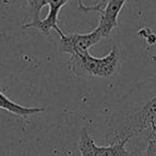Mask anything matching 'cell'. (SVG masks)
Returning <instances> with one entry per match:
<instances>
[{"label": "cell", "instance_id": "6da1fadb", "mask_svg": "<svg viewBox=\"0 0 156 156\" xmlns=\"http://www.w3.org/2000/svg\"><path fill=\"white\" fill-rule=\"evenodd\" d=\"M110 143L143 139L156 122V75L136 83L118 104L111 117Z\"/></svg>", "mask_w": 156, "mask_h": 156}, {"label": "cell", "instance_id": "5b68a950", "mask_svg": "<svg viewBox=\"0 0 156 156\" xmlns=\"http://www.w3.org/2000/svg\"><path fill=\"white\" fill-rule=\"evenodd\" d=\"M126 1L127 0H108L103 9L100 8L98 11L101 13V17L98 28L101 30L104 39L108 37L112 29L118 27L119 15L125 5Z\"/></svg>", "mask_w": 156, "mask_h": 156}, {"label": "cell", "instance_id": "7a4b0ae2", "mask_svg": "<svg viewBox=\"0 0 156 156\" xmlns=\"http://www.w3.org/2000/svg\"><path fill=\"white\" fill-rule=\"evenodd\" d=\"M71 57V71L76 77L88 78H113L120 71V49L115 45L108 55L104 57H93L89 50L77 52Z\"/></svg>", "mask_w": 156, "mask_h": 156}, {"label": "cell", "instance_id": "7c38bea8", "mask_svg": "<svg viewBox=\"0 0 156 156\" xmlns=\"http://www.w3.org/2000/svg\"><path fill=\"white\" fill-rule=\"evenodd\" d=\"M145 139H155L156 140V122H155V124L150 128L149 132L147 133V135L144 136L143 140H145Z\"/></svg>", "mask_w": 156, "mask_h": 156}, {"label": "cell", "instance_id": "3957f363", "mask_svg": "<svg viewBox=\"0 0 156 156\" xmlns=\"http://www.w3.org/2000/svg\"><path fill=\"white\" fill-rule=\"evenodd\" d=\"M103 39L104 37L98 27L91 32L83 33V34H79V33L65 34L64 33L60 37L59 49L62 54H67L72 56L77 52L89 50Z\"/></svg>", "mask_w": 156, "mask_h": 156}, {"label": "cell", "instance_id": "8992f818", "mask_svg": "<svg viewBox=\"0 0 156 156\" xmlns=\"http://www.w3.org/2000/svg\"><path fill=\"white\" fill-rule=\"evenodd\" d=\"M0 109L8 111L10 113H13L15 115L22 118H27L30 115L41 113L45 110L44 107H25L17 104L11 98H9L3 92L0 91Z\"/></svg>", "mask_w": 156, "mask_h": 156}, {"label": "cell", "instance_id": "52a82bcc", "mask_svg": "<svg viewBox=\"0 0 156 156\" xmlns=\"http://www.w3.org/2000/svg\"><path fill=\"white\" fill-rule=\"evenodd\" d=\"M127 140H122L119 142L110 143L107 147H98L94 144L95 156H128L129 151L126 149Z\"/></svg>", "mask_w": 156, "mask_h": 156}, {"label": "cell", "instance_id": "4fadbf2b", "mask_svg": "<svg viewBox=\"0 0 156 156\" xmlns=\"http://www.w3.org/2000/svg\"><path fill=\"white\" fill-rule=\"evenodd\" d=\"M128 156H145L144 144H143V147H139L138 149H135V150H133L132 152H129Z\"/></svg>", "mask_w": 156, "mask_h": 156}, {"label": "cell", "instance_id": "ba28073f", "mask_svg": "<svg viewBox=\"0 0 156 156\" xmlns=\"http://www.w3.org/2000/svg\"><path fill=\"white\" fill-rule=\"evenodd\" d=\"M94 144L95 141L90 135L88 128L83 127L79 134V140H78V147L81 156H95L94 152Z\"/></svg>", "mask_w": 156, "mask_h": 156}, {"label": "cell", "instance_id": "8fae6325", "mask_svg": "<svg viewBox=\"0 0 156 156\" xmlns=\"http://www.w3.org/2000/svg\"><path fill=\"white\" fill-rule=\"evenodd\" d=\"M142 30L145 32V34H143V33H138V34L140 35V37H144V40L150 44V45H153V44H155L156 43V35L147 28H143Z\"/></svg>", "mask_w": 156, "mask_h": 156}, {"label": "cell", "instance_id": "30bf717a", "mask_svg": "<svg viewBox=\"0 0 156 156\" xmlns=\"http://www.w3.org/2000/svg\"><path fill=\"white\" fill-rule=\"evenodd\" d=\"M144 154L145 156H156L155 139H145L144 140Z\"/></svg>", "mask_w": 156, "mask_h": 156}, {"label": "cell", "instance_id": "9c48e42d", "mask_svg": "<svg viewBox=\"0 0 156 156\" xmlns=\"http://www.w3.org/2000/svg\"><path fill=\"white\" fill-rule=\"evenodd\" d=\"M47 1L48 0H27L29 15H30V22L29 23L39 22L41 10L45 5H47Z\"/></svg>", "mask_w": 156, "mask_h": 156}, {"label": "cell", "instance_id": "277c9868", "mask_svg": "<svg viewBox=\"0 0 156 156\" xmlns=\"http://www.w3.org/2000/svg\"><path fill=\"white\" fill-rule=\"evenodd\" d=\"M67 2H69V0H48L47 5L49 7V10H48L47 16L44 20H40L37 23H27V24H24L23 25V28L37 29V31H40V32L45 35H48L50 33V31L54 30L61 37V35L64 34V32L59 27L58 17L60 10Z\"/></svg>", "mask_w": 156, "mask_h": 156}]
</instances>
